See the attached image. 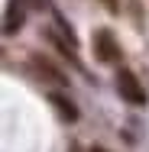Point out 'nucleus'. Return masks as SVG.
<instances>
[{
  "label": "nucleus",
  "instance_id": "f257e3e1",
  "mask_svg": "<svg viewBox=\"0 0 149 152\" xmlns=\"http://www.w3.org/2000/svg\"><path fill=\"white\" fill-rule=\"evenodd\" d=\"M117 91L120 97L126 100V104H133V107H143L146 104V91H143V84H139V78L133 75V71H117Z\"/></svg>",
  "mask_w": 149,
  "mask_h": 152
},
{
  "label": "nucleus",
  "instance_id": "20e7f679",
  "mask_svg": "<svg viewBox=\"0 0 149 152\" xmlns=\"http://www.w3.org/2000/svg\"><path fill=\"white\" fill-rule=\"evenodd\" d=\"M20 23H23V13H10V16H7V32H16Z\"/></svg>",
  "mask_w": 149,
  "mask_h": 152
},
{
  "label": "nucleus",
  "instance_id": "f03ea898",
  "mask_svg": "<svg viewBox=\"0 0 149 152\" xmlns=\"http://www.w3.org/2000/svg\"><path fill=\"white\" fill-rule=\"evenodd\" d=\"M91 42H94V55H97V61H107V65H110V61L120 58V45H117V39H114L107 29H97Z\"/></svg>",
  "mask_w": 149,
  "mask_h": 152
},
{
  "label": "nucleus",
  "instance_id": "7ed1b4c3",
  "mask_svg": "<svg viewBox=\"0 0 149 152\" xmlns=\"http://www.w3.org/2000/svg\"><path fill=\"white\" fill-rule=\"evenodd\" d=\"M49 100L55 104V110H59L62 117H68V120H75V117H78V110L71 107V100H68V97H62V94H52Z\"/></svg>",
  "mask_w": 149,
  "mask_h": 152
},
{
  "label": "nucleus",
  "instance_id": "39448f33",
  "mask_svg": "<svg viewBox=\"0 0 149 152\" xmlns=\"http://www.w3.org/2000/svg\"><path fill=\"white\" fill-rule=\"evenodd\" d=\"M104 7L107 10H117V0H104Z\"/></svg>",
  "mask_w": 149,
  "mask_h": 152
},
{
  "label": "nucleus",
  "instance_id": "423d86ee",
  "mask_svg": "<svg viewBox=\"0 0 149 152\" xmlns=\"http://www.w3.org/2000/svg\"><path fill=\"white\" fill-rule=\"evenodd\" d=\"M91 152H104V149H91Z\"/></svg>",
  "mask_w": 149,
  "mask_h": 152
}]
</instances>
